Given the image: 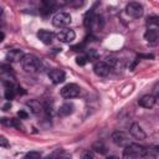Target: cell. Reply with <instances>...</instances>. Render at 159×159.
Masks as SVG:
<instances>
[{
    "label": "cell",
    "mask_w": 159,
    "mask_h": 159,
    "mask_svg": "<svg viewBox=\"0 0 159 159\" xmlns=\"http://www.w3.org/2000/svg\"><path fill=\"white\" fill-rule=\"evenodd\" d=\"M11 71H12V68H11L10 65H5V63L1 65V73H2V75H5V73H9V75H10Z\"/></svg>",
    "instance_id": "cb8c5ba5"
},
{
    "label": "cell",
    "mask_w": 159,
    "mask_h": 159,
    "mask_svg": "<svg viewBox=\"0 0 159 159\" xmlns=\"http://www.w3.org/2000/svg\"><path fill=\"white\" fill-rule=\"evenodd\" d=\"M1 124L2 125H6V127H14V128H17V129H22V125L20 123L19 119H14V118H1Z\"/></svg>",
    "instance_id": "ac0fdd59"
},
{
    "label": "cell",
    "mask_w": 159,
    "mask_h": 159,
    "mask_svg": "<svg viewBox=\"0 0 159 159\" xmlns=\"http://www.w3.org/2000/svg\"><path fill=\"white\" fill-rule=\"evenodd\" d=\"M107 159H119L118 157H116V155H112V157H108Z\"/></svg>",
    "instance_id": "4dcf8cb0"
},
{
    "label": "cell",
    "mask_w": 159,
    "mask_h": 159,
    "mask_svg": "<svg viewBox=\"0 0 159 159\" xmlns=\"http://www.w3.org/2000/svg\"><path fill=\"white\" fill-rule=\"evenodd\" d=\"M84 55H86V57H87V60H88V61H94V60H97V58H98V53H97V51H96V50H93V48L87 50Z\"/></svg>",
    "instance_id": "44dd1931"
},
{
    "label": "cell",
    "mask_w": 159,
    "mask_h": 159,
    "mask_svg": "<svg viewBox=\"0 0 159 159\" xmlns=\"http://www.w3.org/2000/svg\"><path fill=\"white\" fill-rule=\"evenodd\" d=\"M2 83H4V86H5V93H4V96H5V98L10 102V101L14 98V96H15V93H16V89H15V87L12 86L11 82H2Z\"/></svg>",
    "instance_id": "9a60e30c"
},
{
    "label": "cell",
    "mask_w": 159,
    "mask_h": 159,
    "mask_svg": "<svg viewBox=\"0 0 159 159\" xmlns=\"http://www.w3.org/2000/svg\"><path fill=\"white\" fill-rule=\"evenodd\" d=\"M111 139H112V142L116 144V145H118V147H127L128 144H130L129 143V137L124 133V132H122V130H117V132H114L112 135H111Z\"/></svg>",
    "instance_id": "8992f818"
},
{
    "label": "cell",
    "mask_w": 159,
    "mask_h": 159,
    "mask_svg": "<svg viewBox=\"0 0 159 159\" xmlns=\"http://www.w3.org/2000/svg\"><path fill=\"white\" fill-rule=\"evenodd\" d=\"M92 149L96 153H98V154H106L107 153V147L104 145L103 142H96V143H93L92 144Z\"/></svg>",
    "instance_id": "d6986e66"
},
{
    "label": "cell",
    "mask_w": 159,
    "mask_h": 159,
    "mask_svg": "<svg viewBox=\"0 0 159 159\" xmlns=\"http://www.w3.org/2000/svg\"><path fill=\"white\" fill-rule=\"evenodd\" d=\"M71 15L68 12H65V11H61V12H57L53 19H52V25L55 27H66L71 24Z\"/></svg>",
    "instance_id": "3957f363"
},
{
    "label": "cell",
    "mask_w": 159,
    "mask_h": 159,
    "mask_svg": "<svg viewBox=\"0 0 159 159\" xmlns=\"http://www.w3.org/2000/svg\"><path fill=\"white\" fill-rule=\"evenodd\" d=\"M158 37H159V32H158V30L147 29V31H145V34H144V39H145L148 42H150V43L157 42Z\"/></svg>",
    "instance_id": "e0dca14e"
},
{
    "label": "cell",
    "mask_w": 159,
    "mask_h": 159,
    "mask_svg": "<svg viewBox=\"0 0 159 159\" xmlns=\"http://www.w3.org/2000/svg\"><path fill=\"white\" fill-rule=\"evenodd\" d=\"M53 159H70V158H66V157H58V158H53Z\"/></svg>",
    "instance_id": "1f68e13d"
},
{
    "label": "cell",
    "mask_w": 159,
    "mask_h": 159,
    "mask_svg": "<svg viewBox=\"0 0 159 159\" xmlns=\"http://www.w3.org/2000/svg\"><path fill=\"white\" fill-rule=\"evenodd\" d=\"M155 102H157V98L153 94H145V96L139 98L138 104L143 108H152V107H154Z\"/></svg>",
    "instance_id": "4fadbf2b"
},
{
    "label": "cell",
    "mask_w": 159,
    "mask_h": 159,
    "mask_svg": "<svg viewBox=\"0 0 159 159\" xmlns=\"http://www.w3.org/2000/svg\"><path fill=\"white\" fill-rule=\"evenodd\" d=\"M17 116L20 117V119H21V118H22V119H26V118H27V113H26L25 111H19V112H17Z\"/></svg>",
    "instance_id": "f1b7e54d"
},
{
    "label": "cell",
    "mask_w": 159,
    "mask_h": 159,
    "mask_svg": "<svg viewBox=\"0 0 159 159\" xmlns=\"http://www.w3.org/2000/svg\"><path fill=\"white\" fill-rule=\"evenodd\" d=\"M56 37L60 41H62V42H72L75 40V37H76V34L71 29H63V30H61V31L57 32Z\"/></svg>",
    "instance_id": "ba28073f"
},
{
    "label": "cell",
    "mask_w": 159,
    "mask_h": 159,
    "mask_svg": "<svg viewBox=\"0 0 159 159\" xmlns=\"http://www.w3.org/2000/svg\"><path fill=\"white\" fill-rule=\"evenodd\" d=\"M24 159H41V153L40 152H29V153H26Z\"/></svg>",
    "instance_id": "7402d4cb"
},
{
    "label": "cell",
    "mask_w": 159,
    "mask_h": 159,
    "mask_svg": "<svg viewBox=\"0 0 159 159\" xmlns=\"http://www.w3.org/2000/svg\"><path fill=\"white\" fill-rule=\"evenodd\" d=\"M24 56H25V53L21 50L14 48L6 53V60H7V62H21Z\"/></svg>",
    "instance_id": "30bf717a"
},
{
    "label": "cell",
    "mask_w": 159,
    "mask_h": 159,
    "mask_svg": "<svg viewBox=\"0 0 159 159\" xmlns=\"http://www.w3.org/2000/svg\"><path fill=\"white\" fill-rule=\"evenodd\" d=\"M87 62H88V60H87L86 55H81V56H77L76 57V63L78 66H84Z\"/></svg>",
    "instance_id": "603a6c76"
},
{
    "label": "cell",
    "mask_w": 159,
    "mask_h": 159,
    "mask_svg": "<svg viewBox=\"0 0 159 159\" xmlns=\"http://www.w3.org/2000/svg\"><path fill=\"white\" fill-rule=\"evenodd\" d=\"M73 109H75V106H73L72 103L67 102V103H63V104L60 107L58 114L62 116V117H67V116H70V114L73 113Z\"/></svg>",
    "instance_id": "2e32d148"
},
{
    "label": "cell",
    "mask_w": 159,
    "mask_h": 159,
    "mask_svg": "<svg viewBox=\"0 0 159 159\" xmlns=\"http://www.w3.org/2000/svg\"><path fill=\"white\" fill-rule=\"evenodd\" d=\"M80 94V87L76 83H68L61 88V96L66 99L75 98Z\"/></svg>",
    "instance_id": "277c9868"
},
{
    "label": "cell",
    "mask_w": 159,
    "mask_h": 159,
    "mask_svg": "<svg viewBox=\"0 0 159 159\" xmlns=\"http://www.w3.org/2000/svg\"><path fill=\"white\" fill-rule=\"evenodd\" d=\"M0 145L2 147V148H7L10 144H9V142H7V139L4 137V135H1L0 137Z\"/></svg>",
    "instance_id": "d4e9b609"
},
{
    "label": "cell",
    "mask_w": 159,
    "mask_h": 159,
    "mask_svg": "<svg viewBox=\"0 0 159 159\" xmlns=\"http://www.w3.org/2000/svg\"><path fill=\"white\" fill-rule=\"evenodd\" d=\"M140 159H155V155L152 153V152H149V150H147V153L140 158Z\"/></svg>",
    "instance_id": "484cf974"
},
{
    "label": "cell",
    "mask_w": 159,
    "mask_h": 159,
    "mask_svg": "<svg viewBox=\"0 0 159 159\" xmlns=\"http://www.w3.org/2000/svg\"><path fill=\"white\" fill-rule=\"evenodd\" d=\"M82 159H94V157H93L92 152L87 150V152H84V153H83V155H82Z\"/></svg>",
    "instance_id": "4316f807"
},
{
    "label": "cell",
    "mask_w": 159,
    "mask_h": 159,
    "mask_svg": "<svg viewBox=\"0 0 159 159\" xmlns=\"http://www.w3.org/2000/svg\"><path fill=\"white\" fill-rule=\"evenodd\" d=\"M37 39L42 43H45V45H51L52 41L55 40V34L52 31H48V30H43L42 29V30H40L37 32Z\"/></svg>",
    "instance_id": "9c48e42d"
},
{
    "label": "cell",
    "mask_w": 159,
    "mask_h": 159,
    "mask_svg": "<svg viewBox=\"0 0 159 159\" xmlns=\"http://www.w3.org/2000/svg\"><path fill=\"white\" fill-rule=\"evenodd\" d=\"M129 132H130V135L134 137V138L138 139V140H143V139H145V137H147L145 132L142 129V127H140L138 123H133V124L130 125Z\"/></svg>",
    "instance_id": "7c38bea8"
},
{
    "label": "cell",
    "mask_w": 159,
    "mask_h": 159,
    "mask_svg": "<svg viewBox=\"0 0 159 159\" xmlns=\"http://www.w3.org/2000/svg\"><path fill=\"white\" fill-rule=\"evenodd\" d=\"M83 46H84V43H78V45L72 46V50L73 51H82L83 50Z\"/></svg>",
    "instance_id": "83f0119b"
},
{
    "label": "cell",
    "mask_w": 159,
    "mask_h": 159,
    "mask_svg": "<svg viewBox=\"0 0 159 159\" xmlns=\"http://www.w3.org/2000/svg\"><path fill=\"white\" fill-rule=\"evenodd\" d=\"M21 66H22V68L26 72L35 73V72H37V71L41 70V61L35 55L27 53V55L24 56V58L21 61Z\"/></svg>",
    "instance_id": "6da1fadb"
},
{
    "label": "cell",
    "mask_w": 159,
    "mask_h": 159,
    "mask_svg": "<svg viewBox=\"0 0 159 159\" xmlns=\"http://www.w3.org/2000/svg\"><path fill=\"white\" fill-rule=\"evenodd\" d=\"M48 77H50V80L53 82V83H62L63 81H65V77H66V75H65V72L62 71V70H58V68H53V70H51L50 72H48Z\"/></svg>",
    "instance_id": "8fae6325"
},
{
    "label": "cell",
    "mask_w": 159,
    "mask_h": 159,
    "mask_svg": "<svg viewBox=\"0 0 159 159\" xmlns=\"http://www.w3.org/2000/svg\"><path fill=\"white\" fill-rule=\"evenodd\" d=\"M11 108V103L10 102H7V103H5L4 106H2V111H9Z\"/></svg>",
    "instance_id": "f546056e"
},
{
    "label": "cell",
    "mask_w": 159,
    "mask_h": 159,
    "mask_svg": "<svg viewBox=\"0 0 159 159\" xmlns=\"http://www.w3.org/2000/svg\"><path fill=\"white\" fill-rule=\"evenodd\" d=\"M125 11L129 16L134 17V19H138L143 15L144 12V9H143V5L139 4V2H135V1H132L129 2L127 6H125Z\"/></svg>",
    "instance_id": "5b68a950"
},
{
    "label": "cell",
    "mask_w": 159,
    "mask_h": 159,
    "mask_svg": "<svg viewBox=\"0 0 159 159\" xmlns=\"http://www.w3.org/2000/svg\"><path fill=\"white\" fill-rule=\"evenodd\" d=\"M155 149H157V150L159 152V145H158V147H155Z\"/></svg>",
    "instance_id": "d6a6232c"
},
{
    "label": "cell",
    "mask_w": 159,
    "mask_h": 159,
    "mask_svg": "<svg viewBox=\"0 0 159 159\" xmlns=\"http://www.w3.org/2000/svg\"><path fill=\"white\" fill-rule=\"evenodd\" d=\"M111 71V67L106 63V61H98L93 66V72L99 77H106Z\"/></svg>",
    "instance_id": "52a82bcc"
},
{
    "label": "cell",
    "mask_w": 159,
    "mask_h": 159,
    "mask_svg": "<svg viewBox=\"0 0 159 159\" xmlns=\"http://www.w3.org/2000/svg\"><path fill=\"white\" fill-rule=\"evenodd\" d=\"M147 26H148V29L158 30L159 29V17L158 16H150V17H148Z\"/></svg>",
    "instance_id": "ffe728a7"
},
{
    "label": "cell",
    "mask_w": 159,
    "mask_h": 159,
    "mask_svg": "<svg viewBox=\"0 0 159 159\" xmlns=\"http://www.w3.org/2000/svg\"><path fill=\"white\" fill-rule=\"evenodd\" d=\"M26 106L30 108V111L32 112V113H35V114H39L40 112H42V109H43V104L42 103H40L37 99H30L27 103H26Z\"/></svg>",
    "instance_id": "5bb4252c"
},
{
    "label": "cell",
    "mask_w": 159,
    "mask_h": 159,
    "mask_svg": "<svg viewBox=\"0 0 159 159\" xmlns=\"http://www.w3.org/2000/svg\"><path fill=\"white\" fill-rule=\"evenodd\" d=\"M148 149H145L144 147L139 145V144H134V143H130L128 144L125 148H124V157H128V158H142L145 153H147Z\"/></svg>",
    "instance_id": "7a4b0ae2"
}]
</instances>
